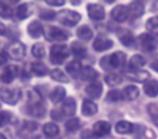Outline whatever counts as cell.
Segmentation results:
<instances>
[{
	"instance_id": "obj_2",
	"label": "cell",
	"mask_w": 158,
	"mask_h": 139,
	"mask_svg": "<svg viewBox=\"0 0 158 139\" xmlns=\"http://www.w3.org/2000/svg\"><path fill=\"white\" fill-rule=\"evenodd\" d=\"M126 62V54L121 51H117V52L113 53L110 55H106V57L102 58L100 61V65L103 70L105 71H110L114 68H119L125 64Z\"/></svg>"
},
{
	"instance_id": "obj_22",
	"label": "cell",
	"mask_w": 158,
	"mask_h": 139,
	"mask_svg": "<svg viewBox=\"0 0 158 139\" xmlns=\"http://www.w3.org/2000/svg\"><path fill=\"white\" fill-rule=\"evenodd\" d=\"M144 93L148 97H156L158 95V80H149L144 84Z\"/></svg>"
},
{
	"instance_id": "obj_15",
	"label": "cell",
	"mask_w": 158,
	"mask_h": 139,
	"mask_svg": "<svg viewBox=\"0 0 158 139\" xmlns=\"http://www.w3.org/2000/svg\"><path fill=\"white\" fill-rule=\"evenodd\" d=\"M126 76H127L129 80H134V82H138V83H143L145 82L146 80L149 78V73L146 71H131V72H127L126 73Z\"/></svg>"
},
{
	"instance_id": "obj_21",
	"label": "cell",
	"mask_w": 158,
	"mask_h": 139,
	"mask_svg": "<svg viewBox=\"0 0 158 139\" xmlns=\"http://www.w3.org/2000/svg\"><path fill=\"white\" fill-rule=\"evenodd\" d=\"M118 38L120 40V42L126 47H130L132 46L134 41V37L132 35V33L129 29H120L118 32Z\"/></svg>"
},
{
	"instance_id": "obj_20",
	"label": "cell",
	"mask_w": 158,
	"mask_h": 139,
	"mask_svg": "<svg viewBox=\"0 0 158 139\" xmlns=\"http://www.w3.org/2000/svg\"><path fill=\"white\" fill-rule=\"evenodd\" d=\"M62 111H63V114L70 116V115H74L76 112V101H75L74 98H66L63 102V106H62Z\"/></svg>"
},
{
	"instance_id": "obj_31",
	"label": "cell",
	"mask_w": 158,
	"mask_h": 139,
	"mask_svg": "<svg viewBox=\"0 0 158 139\" xmlns=\"http://www.w3.org/2000/svg\"><path fill=\"white\" fill-rule=\"evenodd\" d=\"M31 8L27 3H22L18 7V10H16V16H18L20 20H25L27 19L29 15H31Z\"/></svg>"
},
{
	"instance_id": "obj_3",
	"label": "cell",
	"mask_w": 158,
	"mask_h": 139,
	"mask_svg": "<svg viewBox=\"0 0 158 139\" xmlns=\"http://www.w3.org/2000/svg\"><path fill=\"white\" fill-rule=\"evenodd\" d=\"M22 91L20 88H8V87H1L0 88V99L5 103H8L10 106H14L19 100L21 99Z\"/></svg>"
},
{
	"instance_id": "obj_1",
	"label": "cell",
	"mask_w": 158,
	"mask_h": 139,
	"mask_svg": "<svg viewBox=\"0 0 158 139\" xmlns=\"http://www.w3.org/2000/svg\"><path fill=\"white\" fill-rule=\"evenodd\" d=\"M28 113L36 117H44L46 113V108L42 103L41 96L36 90L28 93V106H27Z\"/></svg>"
},
{
	"instance_id": "obj_30",
	"label": "cell",
	"mask_w": 158,
	"mask_h": 139,
	"mask_svg": "<svg viewBox=\"0 0 158 139\" xmlns=\"http://www.w3.org/2000/svg\"><path fill=\"white\" fill-rule=\"evenodd\" d=\"M70 49H72L73 54L77 58H84L87 53V50H86V48H85V46H82V45L78 41L73 42Z\"/></svg>"
},
{
	"instance_id": "obj_28",
	"label": "cell",
	"mask_w": 158,
	"mask_h": 139,
	"mask_svg": "<svg viewBox=\"0 0 158 139\" xmlns=\"http://www.w3.org/2000/svg\"><path fill=\"white\" fill-rule=\"evenodd\" d=\"M81 68H82L81 63L79 61H72L66 65V71H67V73L70 74L72 76H74V77L79 75Z\"/></svg>"
},
{
	"instance_id": "obj_45",
	"label": "cell",
	"mask_w": 158,
	"mask_h": 139,
	"mask_svg": "<svg viewBox=\"0 0 158 139\" xmlns=\"http://www.w3.org/2000/svg\"><path fill=\"white\" fill-rule=\"evenodd\" d=\"M47 5H50V6H55V7H59V6H63L65 3V1H46Z\"/></svg>"
},
{
	"instance_id": "obj_10",
	"label": "cell",
	"mask_w": 158,
	"mask_h": 139,
	"mask_svg": "<svg viewBox=\"0 0 158 139\" xmlns=\"http://www.w3.org/2000/svg\"><path fill=\"white\" fill-rule=\"evenodd\" d=\"M88 9V14L90 19L94 21H102L105 16V11H104L103 7L97 3H90L87 7Z\"/></svg>"
},
{
	"instance_id": "obj_47",
	"label": "cell",
	"mask_w": 158,
	"mask_h": 139,
	"mask_svg": "<svg viewBox=\"0 0 158 139\" xmlns=\"http://www.w3.org/2000/svg\"><path fill=\"white\" fill-rule=\"evenodd\" d=\"M151 66H152V68H153V70H155L156 72H158V60H157V61H155V62H153V63L151 64Z\"/></svg>"
},
{
	"instance_id": "obj_33",
	"label": "cell",
	"mask_w": 158,
	"mask_h": 139,
	"mask_svg": "<svg viewBox=\"0 0 158 139\" xmlns=\"http://www.w3.org/2000/svg\"><path fill=\"white\" fill-rule=\"evenodd\" d=\"M77 35L82 40H90L91 38H92L93 34H92V31H91L87 25H84V26H80L77 29Z\"/></svg>"
},
{
	"instance_id": "obj_41",
	"label": "cell",
	"mask_w": 158,
	"mask_h": 139,
	"mask_svg": "<svg viewBox=\"0 0 158 139\" xmlns=\"http://www.w3.org/2000/svg\"><path fill=\"white\" fill-rule=\"evenodd\" d=\"M55 16H56V14H55V12L52 11V10H44V11L40 12V18H41L42 20L51 21V20H53Z\"/></svg>"
},
{
	"instance_id": "obj_42",
	"label": "cell",
	"mask_w": 158,
	"mask_h": 139,
	"mask_svg": "<svg viewBox=\"0 0 158 139\" xmlns=\"http://www.w3.org/2000/svg\"><path fill=\"white\" fill-rule=\"evenodd\" d=\"M80 138L81 139H98V136L90 129H85L80 134Z\"/></svg>"
},
{
	"instance_id": "obj_35",
	"label": "cell",
	"mask_w": 158,
	"mask_h": 139,
	"mask_svg": "<svg viewBox=\"0 0 158 139\" xmlns=\"http://www.w3.org/2000/svg\"><path fill=\"white\" fill-rule=\"evenodd\" d=\"M146 29L151 32L152 34H157L158 35V16H153L146 21Z\"/></svg>"
},
{
	"instance_id": "obj_40",
	"label": "cell",
	"mask_w": 158,
	"mask_h": 139,
	"mask_svg": "<svg viewBox=\"0 0 158 139\" xmlns=\"http://www.w3.org/2000/svg\"><path fill=\"white\" fill-rule=\"evenodd\" d=\"M120 99H123V95H121V93L119 90H110L107 93V97H106V100H108L110 102L119 101Z\"/></svg>"
},
{
	"instance_id": "obj_24",
	"label": "cell",
	"mask_w": 158,
	"mask_h": 139,
	"mask_svg": "<svg viewBox=\"0 0 158 139\" xmlns=\"http://www.w3.org/2000/svg\"><path fill=\"white\" fill-rule=\"evenodd\" d=\"M145 63H146V62H145V59L142 57V55L135 54L130 59L129 68L131 70V71H139Z\"/></svg>"
},
{
	"instance_id": "obj_19",
	"label": "cell",
	"mask_w": 158,
	"mask_h": 139,
	"mask_svg": "<svg viewBox=\"0 0 158 139\" xmlns=\"http://www.w3.org/2000/svg\"><path fill=\"white\" fill-rule=\"evenodd\" d=\"M113 41L110 39H105V38L98 37L93 42V48L97 51H106L113 47Z\"/></svg>"
},
{
	"instance_id": "obj_9",
	"label": "cell",
	"mask_w": 158,
	"mask_h": 139,
	"mask_svg": "<svg viewBox=\"0 0 158 139\" xmlns=\"http://www.w3.org/2000/svg\"><path fill=\"white\" fill-rule=\"evenodd\" d=\"M19 74V66L14 65V64H10L3 70L2 74H1V80L5 84H10L14 80V78L18 76Z\"/></svg>"
},
{
	"instance_id": "obj_7",
	"label": "cell",
	"mask_w": 158,
	"mask_h": 139,
	"mask_svg": "<svg viewBox=\"0 0 158 139\" xmlns=\"http://www.w3.org/2000/svg\"><path fill=\"white\" fill-rule=\"evenodd\" d=\"M46 37L53 41H64L68 38V33L55 26H49L46 31Z\"/></svg>"
},
{
	"instance_id": "obj_23",
	"label": "cell",
	"mask_w": 158,
	"mask_h": 139,
	"mask_svg": "<svg viewBox=\"0 0 158 139\" xmlns=\"http://www.w3.org/2000/svg\"><path fill=\"white\" fill-rule=\"evenodd\" d=\"M128 11H129V14H131V16H133V18H140L144 13V7L139 1H134L129 5Z\"/></svg>"
},
{
	"instance_id": "obj_4",
	"label": "cell",
	"mask_w": 158,
	"mask_h": 139,
	"mask_svg": "<svg viewBox=\"0 0 158 139\" xmlns=\"http://www.w3.org/2000/svg\"><path fill=\"white\" fill-rule=\"evenodd\" d=\"M56 18L60 23L65 26H74L81 20V15L78 12L72 10H62L56 14Z\"/></svg>"
},
{
	"instance_id": "obj_12",
	"label": "cell",
	"mask_w": 158,
	"mask_h": 139,
	"mask_svg": "<svg viewBox=\"0 0 158 139\" xmlns=\"http://www.w3.org/2000/svg\"><path fill=\"white\" fill-rule=\"evenodd\" d=\"M79 77L82 80H89V82H97V78L99 77V73L91 66H85L81 68L79 73Z\"/></svg>"
},
{
	"instance_id": "obj_17",
	"label": "cell",
	"mask_w": 158,
	"mask_h": 139,
	"mask_svg": "<svg viewBox=\"0 0 158 139\" xmlns=\"http://www.w3.org/2000/svg\"><path fill=\"white\" fill-rule=\"evenodd\" d=\"M81 112L85 116H92V115H94L98 112V106L93 101H91V100L86 99L82 102Z\"/></svg>"
},
{
	"instance_id": "obj_27",
	"label": "cell",
	"mask_w": 158,
	"mask_h": 139,
	"mask_svg": "<svg viewBox=\"0 0 158 139\" xmlns=\"http://www.w3.org/2000/svg\"><path fill=\"white\" fill-rule=\"evenodd\" d=\"M42 130H44V134L46 135L47 137H50V138L57 136V135H59V132H60L59 126H57L56 124H54V123L44 124V127H42Z\"/></svg>"
},
{
	"instance_id": "obj_14",
	"label": "cell",
	"mask_w": 158,
	"mask_h": 139,
	"mask_svg": "<svg viewBox=\"0 0 158 139\" xmlns=\"http://www.w3.org/2000/svg\"><path fill=\"white\" fill-rule=\"evenodd\" d=\"M92 132L99 137L106 136L110 132V124L105 121H99L93 125Z\"/></svg>"
},
{
	"instance_id": "obj_46",
	"label": "cell",
	"mask_w": 158,
	"mask_h": 139,
	"mask_svg": "<svg viewBox=\"0 0 158 139\" xmlns=\"http://www.w3.org/2000/svg\"><path fill=\"white\" fill-rule=\"evenodd\" d=\"M6 33H7V28H6V26L2 23L0 22V34H1V35H5Z\"/></svg>"
},
{
	"instance_id": "obj_6",
	"label": "cell",
	"mask_w": 158,
	"mask_h": 139,
	"mask_svg": "<svg viewBox=\"0 0 158 139\" xmlns=\"http://www.w3.org/2000/svg\"><path fill=\"white\" fill-rule=\"evenodd\" d=\"M140 42L141 46L144 50L148 51V52H152V51L156 50L158 47V38L154 35H151V34H141L140 35Z\"/></svg>"
},
{
	"instance_id": "obj_32",
	"label": "cell",
	"mask_w": 158,
	"mask_h": 139,
	"mask_svg": "<svg viewBox=\"0 0 158 139\" xmlns=\"http://www.w3.org/2000/svg\"><path fill=\"white\" fill-rule=\"evenodd\" d=\"M50 76L52 80H56L59 83H68L67 76L64 74V72L60 68H54L50 72Z\"/></svg>"
},
{
	"instance_id": "obj_48",
	"label": "cell",
	"mask_w": 158,
	"mask_h": 139,
	"mask_svg": "<svg viewBox=\"0 0 158 139\" xmlns=\"http://www.w3.org/2000/svg\"><path fill=\"white\" fill-rule=\"evenodd\" d=\"M0 139H7L6 138V136L3 134H1V132H0Z\"/></svg>"
},
{
	"instance_id": "obj_5",
	"label": "cell",
	"mask_w": 158,
	"mask_h": 139,
	"mask_svg": "<svg viewBox=\"0 0 158 139\" xmlns=\"http://www.w3.org/2000/svg\"><path fill=\"white\" fill-rule=\"evenodd\" d=\"M69 55L68 47L65 45H53L50 50V60L53 64H62Z\"/></svg>"
},
{
	"instance_id": "obj_37",
	"label": "cell",
	"mask_w": 158,
	"mask_h": 139,
	"mask_svg": "<svg viewBox=\"0 0 158 139\" xmlns=\"http://www.w3.org/2000/svg\"><path fill=\"white\" fill-rule=\"evenodd\" d=\"M31 53H33L34 57L37 58V59H41V58H44V54H46V50H44V45H41V44L34 45L33 48H31Z\"/></svg>"
},
{
	"instance_id": "obj_13",
	"label": "cell",
	"mask_w": 158,
	"mask_h": 139,
	"mask_svg": "<svg viewBox=\"0 0 158 139\" xmlns=\"http://www.w3.org/2000/svg\"><path fill=\"white\" fill-rule=\"evenodd\" d=\"M86 93L92 99H99L103 93V87L100 82H93L86 87Z\"/></svg>"
},
{
	"instance_id": "obj_25",
	"label": "cell",
	"mask_w": 158,
	"mask_h": 139,
	"mask_svg": "<svg viewBox=\"0 0 158 139\" xmlns=\"http://www.w3.org/2000/svg\"><path fill=\"white\" fill-rule=\"evenodd\" d=\"M115 129L118 134L125 135V134H130L133 132V125L128 121H120L116 124Z\"/></svg>"
},
{
	"instance_id": "obj_36",
	"label": "cell",
	"mask_w": 158,
	"mask_h": 139,
	"mask_svg": "<svg viewBox=\"0 0 158 139\" xmlns=\"http://www.w3.org/2000/svg\"><path fill=\"white\" fill-rule=\"evenodd\" d=\"M12 14H13V11L11 7L6 2L0 1V16L3 19H10L12 18Z\"/></svg>"
},
{
	"instance_id": "obj_26",
	"label": "cell",
	"mask_w": 158,
	"mask_h": 139,
	"mask_svg": "<svg viewBox=\"0 0 158 139\" xmlns=\"http://www.w3.org/2000/svg\"><path fill=\"white\" fill-rule=\"evenodd\" d=\"M66 91L63 87H55L50 93V99L53 103H57V102L62 101L65 98Z\"/></svg>"
},
{
	"instance_id": "obj_8",
	"label": "cell",
	"mask_w": 158,
	"mask_h": 139,
	"mask_svg": "<svg viewBox=\"0 0 158 139\" xmlns=\"http://www.w3.org/2000/svg\"><path fill=\"white\" fill-rule=\"evenodd\" d=\"M25 52H26V48L22 42L15 41L13 44L9 45L7 48V54L10 55L12 59L14 60H21L24 58Z\"/></svg>"
},
{
	"instance_id": "obj_44",
	"label": "cell",
	"mask_w": 158,
	"mask_h": 139,
	"mask_svg": "<svg viewBox=\"0 0 158 139\" xmlns=\"http://www.w3.org/2000/svg\"><path fill=\"white\" fill-rule=\"evenodd\" d=\"M8 61V54L7 52H0V66L5 65Z\"/></svg>"
},
{
	"instance_id": "obj_11",
	"label": "cell",
	"mask_w": 158,
	"mask_h": 139,
	"mask_svg": "<svg viewBox=\"0 0 158 139\" xmlns=\"http://www.w3.org/2000/svg\"><path fill=\"white\" fill-rule=\"evenodd\" d=\"M110 14H112V18L114 19L116 22H119V23L125 22V21L128 19V16H129L128 7L123 6V5L116 6V7L112 10Z\"/></svg>"
},
{
	"instance_id": "obj_16",
	"label": "cell",
	"mask_w": 158,
	"mask_h": 139,
	"mask_svg": "<svg viewBox=\"0 0 158 139\" xmlns=\"http://www.w3.org/2000/svg\"><path fill=\"white\" fill-rule=\"evenodd\" d=\"M121 95H123V99L132 101V100H135L136 98L139 97V95H140V90H139L138 87L134 86V85H129V86H127L125 89H123V93H121Z\"/></svg>"
},
{
	"instance_id": "obj_43",
	"label": "cell",
	"mask_w": 158,
	"mask_h": 139,
	"mask_svg": "<svg viewBox=\"0 0 158 139\" xmlns=\"http://www.w3.org/2000/svg\"><path fill=\"white\" fill-rule=\"evenodd\" d=\"M51 117H52V119H54V121H61L62 113H60V111H57V110H53L52 112H51Z\"/></svg>"
},
{
	"instance_id": "obj_29",
	"label": "cell",
	"mask_w": 158,
	"mask_h": 139,
	"mask_svg": "<svg viewBox=\"0 0 158 139\" xmlns=\"http://www.w3.org/2000/svg\"><path fill=\"white\" fill-rule=\"evenodd\" d=\"M31 70L33 72V74H35L37 76H44L47 74V66L40 61L31 63Z\"/></svg>"
},
{
	"instance_id": "obj_38",
	"label": "cell",
	"mask_w": 158,
	"mask_h": 139,
	"mask_svg": "<svg viewBox=\"0 0 158 139\" xmlns=\"http://www.w3.org/2000/svg\"><path fill=\"white\" fill-rule=\"evenodd\" d=\"M79 127H80V122H79L78 119H70L65 123L66 130L69 132H76Z\"/></svg>"
},
{
	"instance_id": "obj_39",
	"label": "cell",
	"mask_w": 158,
	"mask_h": 139,
	"mask_svg": "<svg viewBox=\"0 0 158 139\" xmlns=\"http://www.w3.org/2000/svg\"><path fill=\"white\" fill-rule=\"evenodd\" d=\"M12 119V114L7 111H0V127H3L10 123Z\"/></svg>"
},
{
	"instance_id": "obj_34",
	"label": "cell",
	"mask_w": 158,
	"mask_h": 139,
	"mask_svg": "<svg viewBox=\"0 0 158 139\" xmlns=\"http://www.w3.org/2000/svg\"><path fill=\"white\" fill-rule=\"evenodd\" d=\"M121 80H123L121 76L118 75V74H116V73H110V74H107V75L105 76L106 84H107L108 86H110V87H114V86L119 85L121 83Z\"/></svg>"
},
{
	"instance_id": "obj_18",
	"label": "cell",
	"mask_w": 158,
	"mask_h": 139,
	"mask_svg": "<svg viewBox=\"0 0 158 139\" xmlns=\"http://www.w3.org/2000/svg\"><path fill=\"white\" fill-rule=\"evenodd\" d=\"M27 32L33 38H39L40 36L44 34V27L38 21H33L29 23L28 27H27Z\"/></svg>"
}]
</instances>
